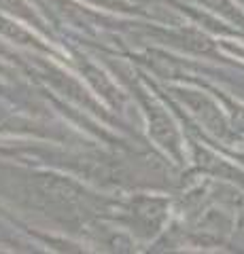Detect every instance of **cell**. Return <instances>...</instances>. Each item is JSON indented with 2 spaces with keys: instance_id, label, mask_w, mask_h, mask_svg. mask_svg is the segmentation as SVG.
<instances>
[{
  "instance_id": "6da1fadb",
  "label": "cell",
  "mask_w": 244,
  "mask_h": 254,
  "mask_svg": "<svg viewBox=\"0 0 244 254\" xmlns=\"http://www.w3.org/2000/svg\"><path fill=\"white\" fill-rule=\"evenodd\" d=\"M204 2H208V4H215V6H223V9H227V0H204Z\"/></svg>"
}]
</instances>
